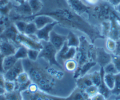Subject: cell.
Masks as SVG:
<instances>
[{"label": "cell", "instance_id": "1", "mask_svg": "<svg viewBox=\"0 0 120 100\" xmlns=\"http://www.w3.org/2000/svg\"><path fill=\"white\" fill-rule=\"evenodd\" d=\"M47 1L53 3L56 6V7L51 11H46L42 14L38 15H49L58 22V24L62 25L65 27L76 29L84 32L89 36L92 43H94V40L97 38L103 37L95 26L90 24L82 18L80 15L77 14L75 11H73L67 0H47Z\"/></svg>", "mask_w": 120, "mask_h": 100}, {"label": "cell", "instance_id": "2", "mask_svg": "<svg viewBox=\"0 0 120 100\" xmlns=\"http://www.w3.org/2000/svg\"><path fill=\"white\" fill-rule=\"evenodd\" d=\"M22 61L24 70L28 73L31 82L37 84L39 89L43 92L51 93L55 86V80L49 71L28 59Z\"/></svg>", "mask_w": 120, "mask_h": 100}, {"label": "cell", "instance_id": "3", "mask_svg": "<svg viewBox=\"0 0 120 100\" xmlns=\"http://www.w3.org/2000/svg\"><path fill=\"white\" fill-rule=\"evenodd\" d=\"M42 48L40 51L39 58L43 59L49 63L51 67H55L58 69H62V66L57 60L58 51L50 42H42Z\"/></svg>", "mask_w": 120, "mask_h": 100}, {"label": "cell", "instance_id": "4", "mask_svg": "<svg viewBox=\"0 0 120 100\" xmlns=\"http://www.w3.org/2000/svg\"><path fill=\"white\" fill-rule=\"evenodd\" d=\"M115 13V8L108 2H102L94 6L91 14L94 19L99 21L110 20L113 15Z\"/></svg>", "mask_w": 120, "mask_h": 100}, {"label": "cell", "instance_id": "5", "mask_svg": "<svg viewBox=\"0 0 120 100\" xmlns=\"http://www.w3.org/2000/svg\"><path fill=\"white\" fill-rule=\"evenodd\" d=\"M16 41L19 45H24L28 49H35L41 51L42 48V43L41 42L38 41V40L34 39V38L30 37L25 34L19 33Z\"/></svg>", "mask_w": 120, "mask_h": 100}, {"label": "cell", "instance_id": "6", "mask_svg": "<svg viewBox=\"0 0 120 100\" xmlns=\"http://www.w3.org/2000/svg\"><path fill=\"white\" fill-rule=\"evenodd\" d=\"M24 70H25L22 64V61L18 60V62L15 63L14 66L4 73L5 79L8 80V81H15L17 77Z\"/></svg>", "mask_w": 120, "mask_h": 100}, {"label": "cell", "instance_id": "7", "mask_svg": "<svg viewBox=\"0 0 120 100\" xmlns=\"http://www.w3.org/2000/svg\"><path fill=\"white\" fill-rule=\"evenodd\" d=\"M95 53V62L99 65L100 67H104L112 61V55L109 52L106 51L103 48H96Z\"/></svg>", "mask_w": 120, "mask_h": 100}, {"label": "cell", "instance_id": "8", "mask_svg": "<svg viewBox=\"0 0 120 100\" xmlns=\"http://www.w3.org/2000/svg\"><path fill=\"white\" fill-rule=\"evenodd\" d=\"M16 44L6 39H0V53L3 57L15 55L17 50Z\"/></svg>", "mask_w": 120, "mask_h": 100}, {"label": "cell", "instance_id": "9", "mask_svg": "<svg viewBox=\"0 0 120 100\" xmlns=\"http://www.w3.org/2000/svg\"><path fill=\"white\" fill-rule=\"evenodd\" d=\"M58 25V22L55 21V22H51V23L47 24L46 26H43L41 29H38L36 32L35 35L38 38V39L39 41L42 42H49V38H50V34L51 32L53 30L54 27Z\"/></svg>", "mask_w": 120, "mask_h": 100}, {"label": "cell", "instance_id": "10", "mask_svg": "<svg viewBox=\"0 0 120 100\" xmlns=\"http://www.w3.org/2000/svg\"><path fill=\"white\" fill-rule=\"evenodd\" d=\"M23 100H52L50 95H47L41 90L36 92H30L24 91L22 92Z\"/></svg>", "mask_w": 120, "mask_h": 100}, {"label": "cell", "instance_id": "11", "mask_svg": "<svg viewBox=\"0 0 120 100\" xmlns=\"http://www.w3.org/2000/svg\"><path fill=\"white\" fill-rule=\"evenodd\" d=\"M19 32L17 30L16 27H15V24L10 25L8 27H6L4 31L3 32V34L0 35V39H6L9 40V41L13 42L17 45V36H18Z\"/></svg>", "mask_w": 120, "mask_h": 100}, {"label": "cell", "instance_id": "12", "mask_svg": "<svg viewBox=\"0 0 120 100\" xmlns=\"http://www.w3.org/2000/svg\"><path fill=\"white\" fill-rule=\"evenodd\" d=\"M49 42L55 47V49L59 51V50L63 47V46L64 45L66 42H67V36L58 34L57 32H55V30H53L51 32V34H50Z\"/></svg>", "mask_w": 120, "mask_h": 100}, {"label": "cell", "instance_id": "13", "mask_svg": "<svg viewBox=\"0 0 120 100\" xmlns=\"http://www.w3.org/2000/svg\"><path fill=\"white\" fill-rule=\"evenodd\" d=\"M26 19H32L33 22L35 23L38 30L42 28L43 26H46L47 24L55 22L53 18H51L49 15H34L33 17L29 16V17H26Z\"/></svg>", "mask_w": 120, "mask_h": 100}, {"label": "cell", "instance_id": "14", "mask_svg": "<svg viewBox=\"0 0 120 100\" xmlns=\"http://www.w3.org/2000/svg\"><path fill=\"white\" fill-rule=\"evenodd\" d=\"M116 13L111 18V29H110L108 37L114 40H118L120 38V22L115 17Z\"/></svg>", "mask_w": 120, "mask_h": 100}, {"label": "cell", "instance_id": "15", "mask_svg": "<svg viewBox=\"0 0 120 100\" xmlns=\"http://www.w3.org/2000/svg\"><path fill=\"white\" fill-rule=\"evenodd\" d=\"M70 7L72 8L73 11H75L77 14L82 15L84 13L90 12V8L87 7L86 4L82 3L81 0H67Z\"/></svg>", "mask_w": 120, "mask_h": 100}, {"label": "cell", "instance_id": "16", "mask_svg": "<svg viewBox=\"0 0 120 100\" xmlns=\"http://www.w3.org/2000/svg\"><path fill=\"white\" fill-rule=\"evenodd\" d=\"M66 98L67 100H86L89 97L84 90L76 87L68 97Z\"/></svg>", "mask_w": 120, "mask_h": 100}, {"label": "cell", "instance_id": "17", "mask_svg": "<svg viewBox=\"0 0 120 100\" xmlns=\"http://www.w3.org/2000/svg\"><path fill=\"white\" fill-rule=\"evenodd\" d=\"M93 85V82L90 74H85L83 76L79 77L77 78V87L82 90H86V88Z\"/></svg>", "mask_w": 120, "mask_h": 100}, {"label": "cell", "instance_id": "18", "mask_svg": "<svg viewBox=\"0 0 120 100\" xmlns=\"http://www.w3.org/2000/svg\"><path fill=\"white\" fill-rule=\"evenodd\" d=\"M67 44L69 47H76L78 48L80 44V38L77 34H75L74 32L70 31L67 35Z\"/></svg>", "mask_w": 120, "mask_h": 100}, {"label": "cell", "instance_id": "19", "mask_svg": "<svg viewBox=\"0 0 120 100\" xmlns=\"http://www.w3.org/2000/svg\"><path fill=\"white\" fill-rule=\"evenodd\" d=\"M30 7L31 9L32 15H38L43 8V3L42 0H27Z\"/></svg>", "mask_w": 120, "mask_h": 100}, {"label": "cell", "instance_id": "20", "mask_svg": "<svg viewBox=\"0 0 120 100\" xmlns=\"http://www.w3.org/2000/svg\"><path fill=\"white\" fill-rule=\"evenodd\" d=\"M18 62V59L15 57V55H9V56H6L3 58V72H6L7 70H8L9 69H11L14 65Z\"/></svg>", "mask_w": 120, "mask_h": 100}, {"label": "cell", "instance_id": "21", "mask_svg": "<svg viewBox=\"0 0 120 100\" xmlns=\"http://www.w3.org/2000/svg\"><path fill=\"white\" fill-rule=\"evenodd\" d=\"M16 11L20 15H26V17H29L32 15V11L28 3V1L19 4V7L16 8Z\"/></svg>", "mask_w": 120, "mask_h": 100}, {"label": "cell", "instance_id": "22", "mask_svg": "<svg viewBox=\"0 0 120 100\" xmlns=\"http://www.w3.org/2000/svg\"><path fill=\"white\" fill-rule=\"evenodd\" d=\"M27 51L28 48L24 45H19L14 55L18 60H24L27 59Z\"/></svg>", "mask_w": 120, "mask_h": 100}, {"label": "cell", "instance_id": "23", "mask_svg": "<svg viewBox=\"0 0 120 100\" xmlns=\"http://www.w3.org/2000/svg\"><path fill=\"white\" fill-rule=\"evenodd\" d=\"M103 82L106 84V86L111 90L114 88L115 83V74H105L103 75Z\"/></svg>", "mask_w": 120, "mask_h": 100}, {"label": "cell", "instance_id": "24", "mask_svg": "<svg viewBox=\"0 0 120 100\" xmlns=\"http://www.w3.org/2000/svg\"><path fill=\"white\" fill-rule=\"evenodd\" d=\"M4 96L7 100H23L22 92L18 90H15L11 92H6Z\"/></svg>", "mask_w": 120, "mask_h": 100}, {"label": "cell", "instance_id": "25", "mask_svg": "<svg viewBox=\"0 0 120 100\" xmlns=\"http://www.w3.org/2000/svg\"><path fill=\"white\" fill-rule=\"evenodd\" d=\"M98 93L102 94L106 99H108V98L112 95L111 91L106 86V84L104 83L103 78H102V80L101 84H100L99 86H98Z\"/></svg>", "mask_w": 120, "mask_h": 100}, {"label": "cell", "instance_id": "26", "mask_svg": "<svg viewBox=\"0 0 120 100\" xmlns=\"http://www.w3.org/2000/svg\"><path fill=\"white\" fill-rule=\"evenodd\" d=\"M77 54V48L76 47H69L68 50L67 51V52L65 53V55H63L62 61H67L69 59H75Z\"/></svg>", "mask_w": 120, "mask_h": 100}, {"label": "cell", "instance_id": "27", "mask_svg": "<svg viewBox=\"0 0 120 100\" xmlns=\"http://www.w3.org/2000/svg\"><path fill=\"white\" fill-rule=\"evenodd\" d=\"M64 67L66 70L68 71H75L78 67V62L76 60H75V59H69V60L65 61Z\"/></svg>", "mask_w": 120, "mask_h": 100}, {"label": "cell", "instance_id": "28", "mask_svg": "<svg viewBox=\"0 0 120 100\" xmlns=\"http://www.w3.org/2000/svg\"><path fill=\"white\" fill-rule=\"evenodd\" d=\"M38 28L36 26L35 23L34 22H27V24H26V27L24 34H26V35H32V34H35Z\"/></svg>", "mask_w": 120, "mask_h": 100}, {"label": "cell", "instance_id": "29", "mask_svg": "<svg viewBox=\"0 0 120 100\" xmlns=\"http://www.w3.org/2000/svg\"><path fill=\"white\" fill-rule=\"evenodd\" d=\"M40 51L35 49H28L27 51V59L32 62H36L38 58H39Z\"/></svg>", "mask_w": 120, "mask_h": 100}, {"label": "cell", "instance_id": "30", "mask_svg": "<svg viewBox=\"0 0 120 100\" xmlns=\"http://www.w3.org/2000/svg\"><path fill=\"white\" fill-rule=\"evenodd\" d=\"M111 94L115 96L120 95V73L115 74V83L114 88L111 90Z\"/></svg>", "mask_w": 120, "mask_h": 100}, {"label": "cell", "instance_id": "31", "mask_svg": "<svg viewBox=\"0 0 120 100\" xmlns=\"http://www.w3.org/2000/svg\"><path fill=\"white\" fill-rule=\"evenodd\" d=\"M15 26L16 27L17 30L19 32L20 34H24L25 33V30L26 27V24L27 22L24 20H17L15 22Z\"/></svg>", "mask_w": 120, "mask_h": 100}, {"label": "cell", "instance_id": "32", "mask_svg": "<svg viewBox=\"0 0 120 100\" xmlns=\"http://www.w3.org/2000/svg\"><path fill=\"white\" fill-rule=\"evenodd\" d=\"M106 47L108 52L114 53L116 47V41L108 37L106 40Z\"/></svg>", "mask_w": 120, "mask_h": 100}, {"label": "cell", "instance_id": "33", "mask_svg": "<svg viewBox=\"0 0 120 100\" xmlns=\"http://www.w3.org/2000/svg\"><path fill=\"white\" fill-rule=\"evenodd\" d=\"M103 70L105 74H117L118 70L116 69L115 66L114 65V63L111 62L108 64H106L105 67H103Z\"/></svg>", "mask_w": 120, "mask_h": 100}, {"label": "cell", "instance_id": "34", "mask_svg": "<svg viewBox=\"0 0 120 100\" xmlns=\"http://www.w3.org/2000/svg\"><path fill=\"white\" fill-rule=\"evenodd\" d=\"M111 29V20H105L102 22V36H108Z\"/></svg>", "mask_w": 120, "mask_h": 100}, {"label": "cell", "instance_id": "35", "mask_svg": "<svg viewBox=\"0 0 120 100\" xmlns=\"http://www.w3.org/2000/svg\"><path fill=\"white\" fill-rule=\"evenodd\" d=\"M85 91H86V95H88L89 98L92 97V96H94V95H96V94L98 93V87L97 86L95 85H91L90 86H89V87L86 88V90H85Z\"/></svg>", "mask_w": 120, "mask_h": 100}, {"label": "cell", "instance_id": "36", "mask_svg": "<svg viewBox=\"0 0 120 100\" xmlns=\"http://www.w3.org/2000/svg\"><path fill=\"white\" fill-rule=\"evenodd\" d=\"M15 88H16V84H15V81H8V80H6L4 83V89L6 92H11L15 91Z\"/></svg>", "mask_w": 120, "mask_h": 100}, {"label": "cell", "instance_id": "37", "mask_svg": "<svg viewBox=\"0 0 120 100\" xmlns=\"http://www.w3.org/2000/svg\"><path fill=\"white\" fill-rule=\"evenodd\" d=\"M112 63L115 66L116 69H117L118 72L120 73V55H112Z\"/></svg>", "mask_w": 120, "mask_h": 100}, {"label": "cell", "instance_id": "38", "mask_svg": "<svg viewBox=\"0 0 120 100\" xmlns=\"http://www.w3.org/2000/svg\"><path fill=\"white\" fill-rule=\"evenodd\" d=\"M90 99L91 100H106L107 99H106L102 94L98 93V94H96V95H94V96H92V97H90Z\"/></svg>", "mask_w": 120, "mask_h": 100}, {"label": "cell", "instance_id": "39", "mask_svg": "<svg viewBox=\"0 0 120 100\" xmlns=\"http://www.w3.org/2000/svg\"><path fill=\"white\" fill-rule=\"evenodd\" d=\"M7 27V22L4 19H0V35L3 34L4 30Z\"/></svg>", "mask_w": 120, "mask_h": 100}, {"label": "cell", "instance_id": "40", "mask_svg": "<svg viewBox=\"0 0 120 100\" xmlns=\"http://www.w3.org/2000/svg\"><path fill=\"white\" fill-rule=\"evenodd\" d=\"M114 55H120V38L116 40V47H115V52H114Z\"/></svg>", "mask_w": 120, "mask_h": 100}, {"label": "cell", "instance_id": "41", "mask_svg": "<svg viewBox=\"0 0 120 100\" xmlns=\"http://www.w3.org/2000/svg\"><path fill=\"white\" fill-rule=\"evenodd\" d=\"M85 2H86L88 5L93 6V7H94V6H96L98 3H99V0H85Z\"/></svg>", "mask_w": 120, "mask_h": 100}, {"label": "cell", "instance_id": "42", "mask_svg": "<svg viewBox=\"0 0 120 100\" xmlns=\"http://www.w3.org/2000/svg\"><path fill=\"white\" fill-rule=\"evenodd\" d=\"M6 82L4 74L3 73H0V86H3L4 87V83Z\"/></svg>", "mask_w": 120, "mask_h": 100}, {"label": "cell", "instance_id": "43", "mask_svg": "<svg viewBox=\"0 0 120 100\" xmlns=\"http://www.w3.org/2000/svg\"><path fill=\"white\" fill-rule=\"evenodd\" d=\"M108 3H109L113 7H115L120 3V0H109Z\"/></svg>", "mask_w": 120, "mask_h": 100}, {"label": "cell", "instance_id": "44", "mask_svg": "<svg viewBox=\"0 0 120 100\" xmlns=\"http://www.w3.org/2000/svg\"><path fill=\"white\" fill-rule=\"evenodd\" d=\"M10 3V0H0V7H6Z\"/></svg>", "mask_w": 120, "mask_h": 100}, {"label": "cell", "instance_id": "45", "mask_svg": "<svg viewBox=\"0 0 120 100\" xmlns=\"http://www.w3.org/2000/svg\"><path fill=\"white\" fill-rule=\"evenodd\" d=\"M51 99L52 100H67V98H63V97H59V96H54V95H51Z\"/></svg>", "mask_w": 120, "mask_h": 100}, {"label": "cell", "instance_id": "46", "mask_svg": "<svg viewBox=\"0 0 120 100\" xmlns=\"http://www.w3.org/2000/svg\"><path fill=\"white\" fill-rule=\"evenodd\" d=\"M6 94V91L3 86H0V95H4Z\"/></svg>", "mask_w": 120, "mask_h": 100}, {"label": "cell", "instance_id": "47", "mask_svg": "<svg viewBox=\"0 0 120 100\" xmlns=\"http://www.w3.org/2000/svg\"><path fill=\"white\" fill-rule=\"evenodd\" d=\"M115 8V12H117L118 14H119L120 15V3L119 5H117L116 7H114Z\"/></svg>", "mask_w": 120, "mask_h": 100}, {"label": "cell", "instance_id": "48", "mask_svg": "<svg viewBox=\"0 0 120 100\" xmlns=\"http://www.w3.org/2000/svg\"><path fill=\"white\" fill-rule=\"evenodd\" d=\"M27 0H15V2H16L17 3H19V4H21V3H25V2H26Z\"/></svg>", "mask_w": 120, "mask_h": 100}, {"label": "cell", "instance_id": "49", "mask_svg": "<svg viewBox=\"0 0 120 100\" xmlns=\"http://www.w3.org/2000/svg\"><path fill=\"white\" fill-rule=\"evenodd\" d=\"M115 17H116V19H118V21H119V22H120V16H119V15L116 14V15H115Z\"/></svg>", "mask_w": 120, "mask_h": 100}, {"label": "cell", "instance_id": "50", "mask_svg": "<svg viewBox=\"0 0 120 100\" xmlns=\"http://www.w3.org/2000/svg\"><path fill=\"white\" fill-rule=\"evenodd\" d=\"M115 99H118V100H120V95H118V96H116Z\"/></svg>", "mask_w": 120, "mask_h": 100}, {"label": "cell", "instance_id": "51", "mask_svg": "<svg viewBox=\"0 0 120 100\" xmlns=\"http://www.w3.org/2000/svg\"><path fill=\"white\" fill-rule=\"evenodd\" d=\"M102 1H103V2H108L109 0H102Z\"/></svg>", "mask_w": 120, "mask_h": 100}, {"label": "cell", "instance_id": "52", "mask_svg": "<svg viewBox=\"0 0 120 100\" xmlns=\"http://www.w3.org/2000/svg\"><path fill=\"white\" fill-rule=\"evenodd\" d=\"M86 100H91V99H90V98H88V99H86Z\"/></svg>", "mask_w": 120, "mask_h": 100}, {"label": "cell", "instance_id": "53", "mask_svg": "<svg viewBox=\"0 0 120 100\" xmlns=\"http://www.w3.org/2000/svg\"><path fill=\"white\" fill-rule=\"evenodd\" d=\"M115 100H118V99H115Z\"/></svg>", "mask_w": 120, "mask_h": 100}]
</instances>
